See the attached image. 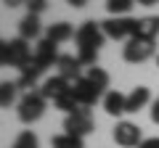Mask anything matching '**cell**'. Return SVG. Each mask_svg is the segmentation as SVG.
<instances>
[{
  "label": "cell",
  "instance_id": "obj_8",
  "mask_svg": "<svg viewBox=\"0 0 159 148\" xmlns=\"http://www.w3.org/2000/svg\"><path fill=\"white\" fill-rule=\"evenodd\" d=\"M101 93H103V90H101V87H96L90 80H88V77H80V80L72 85V95L77 98V103H80L82 108L93 106V103L101 98Z\"/></svg>",
  "mask_w": 159,
  "mask_h": 148
},
{
  "label": "cell",
  "instance_id": "obj_25",
  "mask_svg": "<svg viewBox=\"0 0 159 148\" xmlns=\"http://www.w3.org/2000/svg\"><path fill=\"white\" fill-rule=\"evenodd\" d=\"M138 148H159V137H146Z\"/></svg>",
  "mask_w": 159,
  "mask_h": 148
},
{
  "label": "cell",
  "instance_id": "obj_18",
  "mask_svg": "<svg viewBox=\"0 0 159 148\" xmlns=\"http://www.w3.org/2000/svg\"><path fill=\"white\" fill-rule=\"evenodd\" d=\"M16 90H19L16 82H3V85H0V106L3 108H11L13 98H16Z\"/></svg>",
  "mask_w": 159,
  "mask_h": 148
},
{
  "label": "cell",
  "instance_id": "obj_28",
  "mask_svg": "<svg viewBox=\"0 0 159 148\" xmlns=\"http://www.w3.org/2000/svg\"><path fill=\"white\" fill-rule=\"evenodd\" d=\"M3 3H6V6H8V8H16V6H21L24 0H3Z\"/></svg>",
  "mask_w": 159,
  "mask_h": 148
},
{
  "label": "cell",
  "instance_id": "obj_3",
  "mask_svg": "<svg viewBox=\"0 0 159 148\" xmlns=\"http://www.w3.org/2000/svg\"><path fill=\"white\" fill-rule=\"evenodd\" d=\"M45 101H48V98L43 95V93H37V90L24 93L21 103H19V119H21L24 124L37 122L40 116H43V111H45Z\"/></svg>",
  "mask_w": 159,
  "mask_h": 148
},
{
  "label": "cell",
  "instance_id": "obj_19",
  "mask_svg": "<svg viewBox=\"0 0 159 148\" xmlns=\"http://www.w3.org/2000/svg\"><path fill=\"white\" fill-rule=\"evenodd\" d=\"M53 106H56L58 111H64V114H74V111L80 108V103H77V98H74L72 93H66V95L56 98V101H53Z\"/></svg>",
  "mask_w": 159,
  "mask_h": 148
},
{
  "label": "cell",
  "instance_id": "obj_17",
  "mask_svg": "<svg viewBox=\"0 0 159 148\" xmlns=\"http://www.w3.org/2000/svg\"><path fill=\"white\" fill-rule=\"evenodd\" d=\"M148 98H151V93H148V87L138 85L135 90L127 95V114H135V111H141L143 106L148 103Z\"/></svg>",
  "mask_w": 159,
  "mask_h": 148
},
{
  "label": "cell",
  "instance_id": "obj_9",
  "mask_svg": "<svg viewBox=\"0 0 159 148\" xmlns=\"http://www.w3.org/2000/svg\"><path fill=\"white\" fill-rule=\"evenodd\" d=\"M58 58L61 56L56 53V42H51L48 37L37 42V48H34V63H37V66L48 69V66H53V63H58Z\"/></svg>",
  "mask_w": 159,
  "mask_h": 148
},
{
  "label": "cell",
  "instance_id": "obj_20",
  "mask_svg": "<svg viewBox=\"0 0 159 148\" xmlns=\"http://www.w3.org/2000/svg\"><path fill=\"white\" fill-rule=\"evenodd\" d=\"M51 146L53 148H82V137H74V135H56L51 140Z\"/></svg>",
  "mask_w": 159,
  "mask_h": 148
},
{
  "label": "cell",
  "instance_id": "obj_30",
  "mask_svg": "<svg viewBox=\"0 0 159 148\" xmlns=\"http://www.w3.org/2000/svg\"><path fill=\"white\" fill-rule=\"evenodd\" d=\"M157 66H159V58H157Z\"/></svg>",
  "mask_w": 159,
  "mask_h": 148
},
{
  "label": "cell",
  "instance_id": "obj_5",
  "mask_svg": "<svg viewBox=\"0 0 159 148\" xmlns=\"http://www.w3.org/2000/svg\"><path fill=\"white\" fill-rule=\"evenodd\" d=\"M64 130H66V135H74V137H85L88 132H93V114H90V108H77L74 114H66Z\"/></svg>",
  "mask_w": 159,
  "mask_h": 148
},
{
  "label": "cell",
  "instance_id": "obj_1",
  "mask_svg": "<svg viewBox=\"0 0 159 148\" xmlns=\"http://www.w3.org/2000/svg\"><path fill=\"white\" fill-rule=\"evenodd\" d=\"M103 29L98 21H85L82 27L77 29L74 40H77V58L82 66H96V58H98V48L103 45Z\"/></svg>",
  "mask_w": 159,
  "mask_h": 148
},
{
  "label": "cell",
  "instance_id": "obj_6",
  "mask_svg": "<svg viewBox=\"0 0 159 148\" xmlns=\"http://www.w3.org/2000/svg\"><path fill=\"white\" fill-rule=\"evenodd\" d=\"M125 61L130 63H141V61H148V58L154 56V40H141V37H133V40H127L125 45Z\"/></svg>",
  "mask_w": 159,
  "mask_h": 148
},
{
  "label": "cell",
  "instance_id": "obj_22",
  "mask_svg": "<svg viewBox=\"0 0 159 148\" xmlns=\"http://www.w3.org/2000/svg\"><path fill=\"white\" fill-rule=\"evenodd\" d=\"M85 77H88V80H90V82H93L96 87H101V90H103V87H109V74L103 72L101 66H90V69H88V74H85Z\"/></svg>",
  "mask_w": 159,
  "mask_h": 148
},
{
  "label": "cell",
  "instance_id": "obj_15",
  "mask_svg": "<svg viewBox=\"0 0 159 148\" xmlns=\"http://www.w3.org/2000/svg\"><path fill=\"white\" fill-rule=\"evenodd\" d=\"M19 37L27 40V42L40 37V19L34 16V13H27V16L21 19V24H19Z\"/></svg>",
  "mask_w": 159,
  "mask_h": 148
},
{
  "label": "cell",
  "instance_id": "obj_29",
  "mask_svg": "<svg viewBox=\"0 0 159 148\" xmlns=\"http://www.w3.org/2000/svg\"><path fill=\"white\" fill-rule=\"evenodd\" d=\"M135 3H138V6H157L159 0H135Z\"/></svg>",
  "mask_w": 159,
  "mask_h": 148
},
{
  "label": "cell",
  "instance_id": "obj_27",
  "mask_svg": "<svg viewBox=\"0 0 159 148\" xmlns=\"http://www.w3.org/2000/svg\"><path fill=\"white\" fill-rule=\"evenodd\" d=\"M66 3H69V6H74V8H82L88 0H66Z\"/></svg>",
  "mask_w": 159,
  "mask_h": 148
},
{
  "label": "cell",
  "instance_id": "obj_21",
  "mask_svg": "<svg viewBox=\"0 0 159 148\" xmlns=\"http://www.w3.org/2000/svg\"><path fill=\"white\" fill-rule=\"evenodd\" d=\"M133 6H135V0H106V8L111 16H125Z\"/></svg>",
  "mask_w": 159,
  "mask_h": 148
},
{
  "label": "cell",
  "instance_id": "obj_2",
  "mask_svg": "<svg viewBox=\"0 0 159 148\" xmlns=\"http://www.w3.org/2000/svg\"><path fill=\"white\" fill-rule=\"evenodd\" d=\"M32 58H34V53L29 50L27 40H21V37L0 42V63H3V66H16L19 72H21Z\"/></svg>",
  "mask_w": 159,
  "mask_h": 148
},
{
  "label": "cell",
  "instance_id": "obj_4",
  "mask_svg": "<svg viewBox=\"0 0 159 148\" xmlns=\"http://www.w3.org/2000/svg\"><path fill=\"white\" fill-rule=\"evenodd\" d=\"M135 24L138 19H127V16H111L106 19V21H101V29L106 37H111V40H125V37H135Z\"/></svg>",
  "mask_w": 159,
  "mask_h": 148
},
{
  "label": "cell",
  "instance_id": "obj_11",
  "mask_svg": "<svg viewBox=\"0 0 159 148\" xmlns=\"http://www.w3.org/2000/svg\"><path fill=\"white\" fill-rule=\"evenodd\" d=\"M103 111H106L109 116H122L127 111V95H122V93L111 90L103 95Z\"/></svg>",
  "mask_w": 159,
  "mask_h": 148
},
{
  "label": "cell",
  "instance_id": "obj_23",
  "mask_svg": "<svg viewBox=\"0 0 159 148\" xmlns=\"http://www.w3.org/2000/svg\"><path fill=\"white\" fill-rule=\"evenodd\" d=\"M11 148H40V143H37V135H34L32 130H24L21 135L13 140V146Z\"/></svg>",
  "mask_w": 159,
  "mask_h": 148
},
{
  "label": "cell",
  "instance_id": "obj_26",
  "mask_svg": "<svg viewBox=\"0 0 159 148\" xmlns=\"http://www.w3.org/2000/svg\"><path fill=\"white\" fill-rule=\"evenodd\" d=\"M151 122H157V124H159V98L154 101V106H151Z\"/></svg>",
  "mask_w": 159,
  "mask_h": 148
},
{
  "label": "cell",
  "instance_id": "obj_16",
  "mask_svg": "<svg viewBox=\"0 0 159 148\" xmlns=\"http://www.w3.org/2000/svg\"><path fill=\"white\" fill-rule=\"evenodd\" d=\"M74 34H77V32H74V27H72L69 21H58V24H51V27H48V34H45V37L58 45V42H66L69 37H74Z\"/></svg>",
  "mask_w": 159,
  "mask_h": 148
},
{
  "label": "cell",
  "instance_id": "obj_10",
  "mask_svg": "<svg viewBox=\"0 0 159 148\" xmlns=\"http://www.w3.org/2000/svg\"><path fill=\"white\" fill-rule=\"evenodd\" d=\"M43 95L48 98V101H56V98H61V95H66V93H72V82L69 80H64L61 74H56V77H48L45 82H43Z\"/></svg>",
  "mask_w": 159,
  "mask_h": 148
},
{
  "label": "cell",
  "instance_id": "obj_24",
  "mask_svg": "<svg viewBox=\"0 0 159 148\" xmlns=\"http://www.w3.org/2000/svg\"><path fill=\"white\" fill-rule=\"evenodd\" d=\"M45 6H48L45 0H27V8H29V13H34V16L45 11Z\"/></svg>",
  "mask_w": 159,
  "mask_h": 148
},
{
  "label": "cell",
  "instance_id": "obj_13",
  "mask_svg": "<svg viewBox=\"0 0 159 148\" xmlns=\"http://www.w3.org/2000/svg\"><path fill=\"white\" fill-rule=\"evenodd\" d=\"M56 66H58V74H61L64 80H69L72 85L80 80V77H82V74H80V66H82V63H80L77 56H61Z\"/></svg>",
  "mask_w": 159,
  "mask_h": 148
},
{
  "label": "cell",
  "instance_id": "obj_14",
  "mask_svg": "<svg viewBox=\"0 0 159 148\" xmlns=\"http://www.w3.org/2000/svg\"><path fill=\"white\" fill-rule=\"evenodd\" d=\"M159 34V16H143L135 24V37L141 40H154Z\"/></svg>",
  "mask_w": 159,
  "mask_h": 148
},
{
  "label": "cell",
  "instance_id": "obj_12",
  "mask_svg": "<svg viewBox=\"0 0 159 148\" xmlns=\"http://www.w3.org/2000/svg\"><path fill=\"white\" fill-rule=\"evenodd\" d=\"M43 72H45V69L37 66V63H34V58H32V61H29L27 66L21 69V74H19V82H16V85L21 87V90L32 93V87L37 85V80H40V74H43Z\"/></svg>",
  "mask_w": 159,
  "mask_h": 148
},
{
  "label": "cell",
  "instance_id": "obj_7",
  "mask_svg": "<svg viewBox=\"0 0 159 148\" xmlns=\"http://www.w3.org/2000/svg\"><path fill=\"white\" fill-rule=\"evenodd\" d=\"M114 140L122 148H138L143 143L141 127L133 124V122H117V127H114Z\"/></svg>",
  "mask_w": 159,
  "mask_h": 148
}]
</instances>
